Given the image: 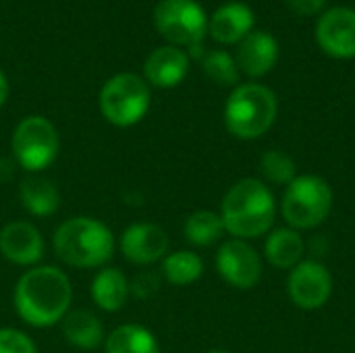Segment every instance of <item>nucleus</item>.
I'll return each instance as SVG.
<instances>
[{
    "label": "nucleus",
    "mask_w": 355,
    "mask_h": 353,
    "mask_svg": "<svg viewBox=\"0 0 355 353\" xmlns=\"http://www.w3.org/2000/svg\"><path fill=\"white\" fill-rule=\"evenodd\" d=\"M131 289L127 277L116 268H104L94 277L92 283V298L98 308L106 312H116L127 304Z\"/></svg>",
    "instance_id": "obj_18"
},
{
    "label": "nucleus",
    "mask_w": 355,
    "mask_h": 353,
    "mask_svg": "<svg viewBox=\"0 0 355 353\" xmlns=\"http://www.w3.org/2000/svg\"><path fill=\"white\" fill-rule=\"evenodd\" d=\"M277 216V204L268 185L258 179L237 181L225 196L220 218L225 231L235 239H254L270 233Z\"/></svg>",
    "instance_id": "obj_2"
},
{
    "label": "nucleus",
    "mask_w": 355,
    "mask_h": 353,
    "mask_svg": "<svg viewBox=\"0 0 355 353\" xmlns=\"http://www.w3.org/2000/svg\"><path fill=\"white\" fill-rule=\"evenodd\" d=\"M208 353H229V352H220V350H214V352H208Z\"/></svg>",
    "instance_id": "obj_30"
},
{
    "label": "nucleus",
    "mask_w": 355,
    "mask_h": 353,
    "mask_svg": "<svg viewBox=\"0 0 355 353\" xmlns=\"http://www.w3.org/2000/svg\"><path fill=\"white\" fill-rule=\"evenodd\" d=\"M189 71V56L179 46H162L154 50L146 64L144 77L156 87H175L179 85Z\"/></svg>",
    "instance_id": "obj_15"
},
{
    "label": "nucleus",
    "mask_w": 355,
    "mask_h": 353,
    "mask_svg": "<svg viewBox=\"0 0 355 353\" xmlns=\"http://www.w3.org/2000/svg\"><path fill=\"white\" fill-rule=\"evenodd\" d=\"M320 48L335 58L355 56V10L349 6H335L327 10L316 27Z\"/></svg>",
    "instance_id": "obj_11"
},
{
    "label": "nucleus",
    "mask_w": 355,
    "mask_h": 353,
    "mask_svg": "<svg viewBox=\"0 0 355 353\" xmlns=\"http://www.w3.org/2000/svg\"><path fill=\"white\" fill-rule=\"evenodd\" d=\"M160 287V279L154 273H141L133 279V283H129V289L135 298L139 300H148L152 298Z\"/></svg>",
    "instance_id": "obj_27"
},
{
    "label": "nucleus",
    "mask_w": 355,
    "mask_h": 353,
    "mask_svg": "<svg viewBox=\"0 0 355 353\" xmlns=\"http://www.w3.org/2000/svg\"><path fill=\"white\" fill-rule=\"evenodd\" d=\"M62 335L79 350H96L104 339V329L92 312L75 310L62 318Z\"/></svg>",
    "instance_id": "obj_19"
},
{
    "label": "nucleus",
    "mask_w": 355,
    "mask_h": 353,
    "mask_svg": "<svg viewBox=\"0 0 355 353\" xmlns=\"http://www.w3.org/2000/svg\"><path fill=\"white\" fill-rule=\"evenodd\" d=\"M277 112L279 104L272 89L260 83H243L227 100L225 125L239 139H256L275 125Z\"/></svg>",
    "instance_id": "obj_4"
},
{
    "label": "nucleus",
    "mask_w": 355,
    "mask_h": 353,
    "mask_svg": "<svg viewBox=\"0 0 355 353\" xmlns=\"http://www.w3.org/2000/svg\"><path fill=\"white\" fill-rule=\"evenodd\" d=\"M0 252L12 264L31 266L44 254V239L40 231L29 223H8L0 231Z\"/></svg>",
    "instance_id": "obj_13"
},
{
    "label": "nucleus",
    "mask_w": 355,
    "mask_h": 353,
    "mask_svg": "<svg viewBox=\"0 0 355 353\" xmlns=\"http://www.w3.org/2000/svg\"><path fill=\"white\" fill-rule=\"evenodd\" d=\"M254 12L248 4L243 2H229L216 8L208 23L210 35L220 42V44H237L241 42L248 33H252L254 27Z\"/></svg>",
    "instance_id": "obj_16"
},
{
    "label": "nucleus",
    "mask_w": 355,
    "mask_h": 353,
    "mask_svg": "<svg viewBox=\"0 0 355 353\" xmlns=\"http://www.w3.org/2000/svg\"><path fill=\"white\" fill-rule=\"evenodd\" d=\"M285 2L297 15H316L327 4V0H285Z\"/></svg>",
    "instance_id": "obj_28"
},
{
    "label": "nucleus",
    "mask_w": 355,
    "mask_h": 353,
    "mask_svg": "<svg viewBox=\"0 0 355 353\" xmlns=\"http://www.w3.org/2000/svg\"><path fill=\"white\" fill-rule=\"evenodd\" d=\"M218 275L235 289H252L262 279V260L243 239L225 241L216 254Z\"/></svg>",
    "instance_id": "obj_10"
},
{
    "label": "nucleus",
    "mask_w": 355,
    "mask_h": 353,
    "mask_svg": "<svg viewBox=\"0 0 355 353\" xmlns=\"http://www.w3.org/2000/svg\"><path fill=\"white\" fill-rule=\"evenodd\" d=\"M152 96L146 79L133 73H119L110 77L100 92V110L108 123L116 127H131L139 123L148 108Z\"/></svg>",
    "instance_id": "obj_6"
},
{
    "label": "nucleus",
    "mask_w": 355,
    "mask_h": 353,
    "mask_svg": "<svg viewBox=\"0 0 355 353\" xmlns=\"http://www.w3.org/2000/svg\"><path fill=\"white\" fill-rule=\"evenodd\" d=\"M0 353H37L33 341L17 329H0Z\"/></svg>",
    "instance_id": "obj_26"
},
{
    "label": "nucleus",
    "mask_w": 355,
    "mask_h": 353,
    "mask_svg": "<svg viewBox=\"0 0 355 353\" xmlns=\"http://www.w3.org/2000/svg\"><path fill=\"white\" fill-rule=\"evenodd\" d=\"M73 289L67 275L56 266L27 270L15 287V308L31 327H52L67 316Z\"/></svg>",
    "instance_id": "obj_1"
},
{
    "label": "nucleus",
    "mask_w": 355,
    "mask_h": 353,
    "mask_svg": "<svg viewBox=\"0 0 355 353\" xmlns=\"http://www.w3.org/2000/svg\"><path fill=\"white\" fill-rule=\"evenodd\" d=\"M304 252H306V243H304L300 231H295L291 227H283V229H275L268 233L264 254L272 266L291 270L302 262Z\"/></svg>",
    "instance_id": "obj_17"
},
{
    "label": "nucleus",
    "mask_w": 355,
    "mask_h": 353,
    "mask_svg": "<svg viewBox=\"0 0 355 353\" xmlns=\"http://www.w3.org/2000/svg\"><path fill=\"white\" fill-rule=\"evenodd\" d=\"M287 293L297 308L318 310L331 300L333 277L324 264L316 260H302L289 273Z\"/></svg>",
    "instance_id": "obj_9"
},
{
    "label": "nucleus",
    "mask_w": 355,
    "mask_h": 353,
    "mask_svg": "<svg viewBox=\"0 0 355 353\" xmlns=\"http://www.w3.org/2000/svg\"><path fill=\"white\" fill-rule=\"evenodd\" d=\"M204 64V71L206 75L220 83V85H233L237 83L239 79V67H237V60H233L231 54L223 52V50H212L204 56L202 60Z\"/></svg>",
    "instance_id": "obj_25"
},
{
    "label": "nucleus",
    "mask_w": 355,
    "mask_h": 353,
    "mask_svg": "<svg viewBox=\"0 0 355 353\" xmlns=\"http://www.w3.org/2000/svg\"><path fill=\"white\" fill-rule=\"evenodd\" d=\"M106 353H160V347L146 327L123 325L108 335Z\"/></svg>",
    "instance_id": "obj_21"
},
{
    "label": "nucleus",
    "mask_w": 355,
    "mask_h": 353,
    "mask_svg": "<svg viewBox=\"0 0 355 353\" xmlns=\"http://www.w3.org/2000/svg\"><path fill=\"white\" fill-rule=\"evenodd\" d=\"M154 25L162 37L177 46H198L206 31L208 19L196 0H162L154 8Z\"/></svg>",
    "instance_id": "obj_8"
},
{
    "label": "nucleus",
    "mask_w": 355,
    "mask_h": 353,
    "mask_svg": "<svg viewBox=\"0 0 355 353\" xmlns=\"http://www.w3.org/2000/svg\"><path fill=\"white\" fill-rule=\"evenodd\" d=\"M260 166H262V173L264 177L270 181V183H277V185H289L297 175V169H295V160L285 154L283 150H268L262 160H260Z\"/></svg>",
    "instance_id": "obj_24"
},
{
    "label": "nucleus",
    "mask_w": 355,
    "mask_h": 353,
    "mask_svg": "<svg viewBox=\"0 0 355 353\" xmlns=\"http://www.w3.org/2000/svg\"><path fill=\"white\" fill-rule=\"evenodd\" d=\"M6 96H8V83H6V77H4V73L0 71V106L4 104Z\"/></svg>",
    "instance_id": "obj_29"
},
{
    "label": "nucleus",
    "mask_w": 355,
    "mask_h": 353,
    "mask_svg": "<svg viewBox=\"0 0 355 353\" xmlns=\"http://www.w3.org/2000/svg\"><path fill=\"white\" fill-rule=\"evenodd\" d=\"M54 250L69 266L96 268L112 258L114 237L104 223L87 216H75L56 229Z\"/></svg>",
    "instance_id": "obj_3"
},
{
    "label": "nucleus",
    "mask_w": 355,
    "mask_h": 353,
    "mask_svg": "<svg viewBox=\"0 0 355 353\" xmlns=\"http://www.w3.org/2000/svg\"><path fill=\"white\" fill-rule=\"evenodd\" d=\"M333 208V189L318 175L295 177L283 196V216L295 231L320 227Z\"/></svg>",
    "instance_id": "obj_5"
},
{
    "label": "nucleus",
    "mask_w": 355,
    "mask_h": 353,
    "mask_svg": "<svg viewBox=\"0 0 355 353\" xmlns=\"http://www.w3.org/2000/svg\"><path fill=\"white\" fill-rule=\"evenodd\" d=\"M58 133L54 125L44 117L23 119L10 139V150L19 166L29 173L48 169L58 156Z\"/></svg>",
    "instance_id": "obj_7"
},
{
    "label": "nucleus",
    "mask_w": 355,
    "mask_h": 353,
    "mask_svg": "<svg viewBox=\"0 0 355 353\" xmlns=\"http://www.w3.org/2000/svg\"><path fill=\"white\" fill-rule=\"evenodd\" d=\"M162 273L171 285L183 287L198 281L204 273V262L193 252H173L162 262Z\"/></svg>",
    "instance_id": "obj_23"
},
{
    "label": "nucleus",
    "mask_w": 355,
    "mask_h": 353,
    "mask_svg": "<svg viewBox=\"0 0 355 353\" xmlns=\"http://www.w3.org/2000/svg\"><path fill=\"white\" fill-rule=\"evenodd\" d=\"M279 58V44L266 31L248 33L237 48V67L250 77L266 75Z\"/></svg>",
    "instance_id": "obj_14"
},
{
    "label": "nucleus",
    "mask_w": 355,
    "mask_h": 353,
    "mask_svg": "<svg viewBox=\"0 0 355 353\" xmlns=\"http://www.w3.org/2000/svg\"><path fill=\"white\" fill-rule=\"evenodd\" d=\"M21 202L33 216H50L58 210L60 193L56 185L42 177H29L21 183Z\"/></svg>",
    "instance_id": "obj_20"
},
{
    "label": "nucleus",
    "mask_w": 355,
    "mask_h": 353,
    "mask_svg": "<svg viewBox=\"0 0 355 353\" xmlns=\"http://www.w3.org/2000/svg\"><path fill=\"white\" fill-rule=\"evenodd\" d=\"M225 233V225L220 214L212 210H198L185 221V237L189 243L206 248L216 243Z\"/></svg>",
    "instance_id": "obj_22"
},
{
    "label": "nucleus",
    "mask_w": 355,
    "mask_h": 353,
    "mask_svg": "<svg viewBox=\"0 0 355 353\" xmlns=\"http://www.w3.org/2000/svg\"><path fill=\"white\" fill-rule=\"evenodd\" d=\"M121 252L133 264H152L168 252V235L152 223L131 225L121 237Z\"/></svg>",
    "instance_id": "obj_12"
}]
</instances>
